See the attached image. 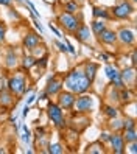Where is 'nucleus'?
Masks as SVG:
<instances>
[{
  "mask_svg": "<svg viewBox=\"0 0 137 154\" xmlns=\"http://www.w3.org/2000/svg\"><path fill=\"white\" fill-rule=\"evenodd\" d=\"M120 78H122V81L125 83V86H129V84L132 86L135 83V70H134V67L122 70L120 72Z\"/></svg>",
  "mask_w": 137,
  "mask_h": 154,
  "instance_id": "nucleus-18",
  "label": "nucleus"
},
{
  "mask_svg": "<svg viewBox=\"0 0 137 154\" xmlns=\"http://www.w3.org/2000/svg\"><path fill=\"white\" fill-rule=\"evenodd\" d=\"M109 128H111L114 132H118L122 131V120L115 117V119H111V123H109Z\"/></svg>",
  "mask_w": 137,
  "mask_h": 154,
  "instance_id": "nucleus-27",
  "label": "nucleus"
},
{
  "mask_svg": "<svg viewBox=\"0 0 137 154\" xmlns=\"http://www.w3.org/2000/svg\"><path fill=\"white\" fill-rule=\"evenodd\" d=\"M92 16H94V19H101V20L112 19L111 13H109L106 8H101V6H94L92 8Z\"/></svg>",
  "mask_w": 137,
  "mask_h": 154,
  "instance_id": "nucleus-19",
  "label": "nucleus"
},
{
  "mask_svg": "<svg viewBox=\"0 0 137 154\" xmlns=\"http://www.w3.org/2000/svg\"><path fill=\"white\" fill-rule=\"evenodd\" d=\"M36 98H38V97H36L34 94H31V95L28 97V100H26V104H33V103L36 101Z\"/></svg>",
  "mask_w": 137,
  "mask_h": 154,
  "instance_id": "nucleus-39",
  "label": "nucleus"
},
{
  "mask_svg": "<svg viewBox=\"0 0 137 154\" xmlns=\"http://www.w3.org/2000/svg\"><path fill=\"white\" fill-rule=\"evenodd\" d=\"M6 89L14 95V97H22L26 94V78L25 75L20 73H16L13 76L8 78V83H6Z\"/></svg>",
  "mask_w": 137,
  "mask_h": 154,
  "instance_id": "nucleus-2",
  "label": "nucleus"
},
{
  "mask_svg": "<svg viewBox=\"0 0 137 154\" xmlns=\"http://www.w3.org/2000/svg\"><path fill=\"white\" fill-rule=\"evenodd\" d=\"M41 41H42V36H39L38 33H34V31H30V33H26V34L23 36L22 45H23V48H25V50L34 51V48H38V47H39Z\"/></svg>",
  "mask_w": 137,
  "mask_h": 154,
  "instance_id": "nucleus-11",
  "label": "nucleus"
},
{
  "mask_svg": "<svg viewBox=\"0 0 137 154\" xmlns=\"http://www.w3.org/2000/svg\"><path fill=\"white\" fill-rule=\"evenodd\" d=\"M14 0H0V6H11Z\"/></svg>",
  "mask_w": 137,
  "mask_h": 154,
  "instance_id": "nucleus-37",
  "label": "nucleus"
},
{
  "mask_svg": "<svg viewBox=\"0 0 137 154\" xmlns=\"http://www.w3.org/2000/svg\"><path fill=\"white\" fill-rule=\"evenodd\" d=\"M104 28H106V22L101 20V19H94L92 22H90V31H92V34H95V36H98Z\"/></svg>",
  "mask_w": 137,
  "mask_h": 154,
  "instance_id": "nucleus-20",
  "label": "nucleus"
},
{
  "mask_svg": "<svg viewBox=\"0 0 137 154\" xmlns=\"http://www.w3.org/2000/svg\"><path fill=\"white\" fill-rule=\"evenodd\" d=\"M64 42H66V47H67V51L70 53V55H73V56H76V50H75V47L72 45V42H69L66 38H64Z\"/></svg>",
  "mask_w": 137,
  "mask_h": 154,
  "instance_id": "nucleus-32",
  "label": "nucleus"
},
{
  "mask_svg": "<svg viewBox=\"0 0 137 154\" xmlns=\"http://www.w3.org/2000/svg\"><path fill=\"white\" fill-rule=\"evenodd\" d=\"M19 55L14 47H8L6 53H5V58H3V64L8 70H14L17 66H19Z\"/></svg>",
  "mask_w": 137,
  "mask_h": 154,
  "instance_id": "nucleus-12",
  "label": "nucleus"
},
{
  "mask_svg": "<svg viewBox=\"0 0 137 154\" xmlns=\"http://www.w3.org/2000/svg\"><path fill=\"white\" fill-rule=\"evenodd\" d=\"M64 151H66V148H64V145L59 143V142L50 143L48 145V149H47V152H50V154H62Z\"/></svg>",
  "mask_w": 137,
  "mask_h": 154,
  "instance_id": "nucleus-24",
  "label": "nucleus"
},
{
  "mask_svg": "<svg viewBox=\"0 0 137 154\" xmlns=\"http://www.w3.org/2000/svg\"><path fill=\"white\" fill-rule=\"evenodd\" d=\"M132 13H134V3H131L129 0H123V2L112 6V10H111V16L118 19V20L129 19V16Z\"/></svg>",
  "mask_w": 137,
  "mask_h": 154,
  "instance_id": "nucleus-4",
  "label": "nucleus"
},
{
  "mask_svg": "<svg viewBox=\"0 0 137 154\" xmlns=\"http://www.w3.org/2000/svg\"><path fill=\"white\" fill-rule=\"evenodd\" d=\"M75 98L76 95L70 90H61L58 94V106L61 107L62 111H72L75 104Z\"/></svg>",
  "mask_w": 137,
  "mask_h": 154,
  "instance_id": "nucleus-7",
  "label": "nucleus"
},
{
  "mask_svg": "<svg viewBox=\"0 0 137 154\" xmlns=\"http://www.w3.org/2000/svg\"><path fill=\"white\" fill-rule=\"evenodd\" d=\"M62 10L64 13H69V14H75L79 11V5L76 3V0H66L62 3Z\"/></svg>",
  "mask_w": 137,
  "mask_h": 154,
  "instance_id": "nucleus-21",
  "label": "nucleus"
},
{
  "mask_svg": "<svg viewBox=\"0 0 137 154\" xmlns=\"http://www.w3.org/2000/svg\"><path fill=\"white\" fill-rule=\"evenodd\" d=\"M109 139H111V134H109V132H101L100 142H101V143H109Z\"/></svg>",
  "mask_w": 137,
  "mask_h": 154,
  "instance_id": "nucleus-35",
  "label": "nucleus"
},
{
  "mask_svg": "<svg viewBox=\"0 0 137 154\" xmlns=\"http://www.w3.org/2000/svg\"><path fill=\"white\" fill-rule=\"evenodd\" d=\"M62 87H64L62 78H59L56 73H54V75H51V76L48 78L47 84H45V90H44V92L47 94L48 97H54V95H58V94L61 92Z\"/></svg>",
  "mask_w": 137,
  "mask_h": 154,
  "instance_id": "nucleus-8",
  "label": "nucleus"
},
{
  "mask_svg": "<svg viewBox=\"0 0 137 154\" xmlns=\"http://www.w3.org/2000/svg\"><path fill=\"white\" fill-rule=\"evenodd\" d=\"M117 33V42H120L122 45H126V47H131V45H134L135 42V33L128 28V26H122Z\"/></svg>",
  "mask_w": 137,
  "mask_h": 154,
  "instance_id": "nucleus-10",
  "label": "nucleus"
},
{
  "mask_svg": "<svg viewBox=\"0 0 137 154\" xmlns=\"http://www.w3.org/2000/svg\"><path fill=\"white\" fill-rule=\"evenodd\" d=\"M48 28H50V31H51L54 36H56V38H62V33H61V31H59V30H58L56 26H54V25L51 23V22L48 23Z\"/></svg>",
  "mask_w": 137,
  "mask_h": 154,
  "instance_id": "nucleus-33",
  "label": "nucleus"
},
{
  "mask_svg": "<svg viewBox=\"0 0 137 154\" xmlns=\"http://www.w3.org/2000/svg\"><path fill=\"white\" fill-rule=\"evenodd\" d=\"M53 44L58 47V50H59V51H62V53H67V47H66V44H62L61 41H53Z\"/></svg>",
  "mask_w": 137,
  "mask_h": 154,
  "instance_id": "nucleus-34",
  "label": "nucleus"
},
{
  "mask_svg": "<svg viewBox=\"0 0 137 154\" xmlns=\"http://www.w3.org/2000/svg\"><path fill=\"white\" fill-rule=\"evenodd\" d=\"M73 38L79 42H83V44H89L90 39H92V31H90L89 28V25L86 23H79V26L75 30L73 33Z\"/></svg>",
  "mask_w": 137,
  "mask_h": 154,
  "instance_id": "nucleus-14",
  "label": "nucleus"
},
{
  "mask_svg": "<svg viewBox=\"0 0 137 154\" xmlns=\"http://www.w3.org/2000/svg\"><path fill=\"white\" fill-rule=\"evenodd\" d=\"M135 62H137V56H135V50H132V53H131V64H132V67H135Z\"/></svg>",
  "mask_w": 137,
  "mask_h": 154,
  "instance_id": "nucleus-38",
  "label": "nucleus"
},
{
  "mask_svg": "<svg viewBox=\"0 0 137 154\" xmlns=\"http://www.w3.org/2000/svg\"><path fill=\"white\" fill-rule=\"evenodd\" d=\"M13 104H14V95L6 87H2L0 89V106L6 109V107H11Z\"/></svg>",
  "mask_w": 137,
  "mask_h": 154,
  "instance_id": "nucleus-16",
  "label": "nucleus"
},
{
  "mask_svg": "<svg viewBox=\"0 0 137 154\" xmlns=\"http://www.w3.org/2000/svg\"><path fill=\"white\" fill-rule=\"evenodd\" d=\"M62 81H64V87L70 90V92H73L75 95L86 94L92 87V81L84 75L81 67H75L70 72H67L66 78H62Z\"/></svg>",
  "mask_w": 137,
  "mask_h": 154,
  "instance_id": "nucleus-1",
  "label": "nucleus"
},
{
  "mask_svg": "<svg viewBox=\"0 0 137 154\" xmlns=\"http://www.w3.org/2000/svg\"><path fill=\"white\" fill-rule=\"evenodd\" d=\"M97 38H98L100 42L104 44V45H114V44H117V33L114 30H111V28H107V26L97 36Z\"/></svg>",
  "mask_w": 137,
  "mask_h": 154,
  "instance_id": "nucleus-15",
  "label": "nucleus"
},
{
  "mask_svg": "<svg viewBox=\"0 0 137 154\" xmlns=\"http://www.w3.org/2000/svg\"><path fill=\"white\" fill-rule=\"evenodd\" d=\"M87 152H97V154H100V152H104V149H103V143L101 142H95V143H92V145H89L87 146Z\"/></svg>",
  "mask_w": 137,
  "mask_h": 154,
  "instance_id": "nucleus-25",
  "label": "nucleus"
},
{
  "mask_svg": "<svg viewBox=\"0 0 137 154\" xmlns=\"http://www.w3.org/2000/svg\"><path fill=\"white\" fill-rule=\"evenodd\" d=\"M20 64H22V69L23 70H30V69L36 67V58L33 55H25L20 59Z\"/></svg>",
  "mask_w": 137,
  "mask_h": 154,
  "instance_id": "nucleus-22",
  "label": "nucleus"
},
{
  "mask_svg": "<svg viewBox=\"0 0 137 154\" xmlns=\"http://www.w3.org/2000/svg\"><path fill=\"white\" fill-rule=\"evenodd\" d=\"M129 145H131V146H129V148H131V149H129V152L135 154V152H137V142H132V143H129Z\"/></svg>",
  "mask_w": 137,
  "mask_h": 154,
  "instance_id": "nucleus-40",
  "label": "nucleus"
},
{
  "mask_svg": "<svg viewBox=\"0 0 137 154\" xmlns=\"http://www.w3.org/2000/svg\"><path fill=\"white\" fill-rule=\"evenodd\" d=\"M5 36H6V26L3 22H0V44L5 42Z\"/></svg>",
  "mask_w": 137,
  "mask_h": 154,
  "instance_id": "nucleus-31",
  "label": "nucleus"
},
{
  "mask_svg": "<svg viewBox=\"0 0 137 154\" xmlns=\"http://www.w3.org/2000/svg\"><path fill=\"white\" fill-rule=\"evenodd\" d=\"M28 112H30V104H25V107H23V112H22V115H23V117H26V115H28Z\"/></svg>",
  "mask_w": 137,
  "mask_h": 154,
  "instance_id": "nucleus-41",
  "label": "nucleus"
},
{
  "mask_svg": "<svg viewBox=\"0 0 137 154\" xmlns=\"http://www.w3.org/2000/svg\"><path fill=\"white\" fill-rule=\"evenodd\" d=\"M129 2H131V3H135V0H129Z\"/></svg>",
  "mask_w": 137,
  "mask_h": 154,
  "instance_id": "nucleus-43",
  "label": "nucleus"
},
{
  "mask_svg": "<svg viewBox=\"0 0 137 154\" xmlns=\"http://www.w3.org/2000/svg\"><path fill=\"white\" fill-rule=\"evenodd\" d=\"M73 109L78 114H87L94 109V98L92 95H87L86 94H79L75 98V104H73Z\"/></svg>",
  "mask_w": 137,
  "mask_h": 154,
  "instance_id": "nucleus-5",
  "label": "nucleus"
},
{
  "mask_svg": "<svg viewBox=\"0 0 137 154\" xmlns=\"http://www.w3.org/2000/svg\"><path fill=\"white\" fill-rule=\"evenodd\" d=\"M34 134H36V137H44V135H45V128H42V126H41V128H36V131H34Z\"/></svg>",
  "mask_w": 137,
  "mask_h": 154,
  "instance_id": "nucleus-36",
  "label": "nucleus"
},
{
  "mask_svg": "<svg viewBox=\"0 0 137 154\" xmlns=\"http://www.w3.org/2000/svg\"><path fill=\"white\" fill-rule=\"evenodd\" d=\"M109 145H111V149L114 154H123L125 152V140L122 137V134L118 132H112L111 139H109Z\"/></svg>",
  "mask_w": 137,
  "mask_h": 154,
  "instance_id": "nucleus-13",
  "label": "nucleus"
},
{
  "mask_svg": "<svg viewBox=\"0 0 137 154\" xmlns=\"http://www.w3.org/2000/svg\"><path fill=\"white\" fill-rule=\"evenodd\" d=\"M104 73H106L107 79L111 81V84H112L114 87H117V89H123V87H126L125 83L122 81V78H120V70H118L117 67H114V66H111L109 62L104 66Z\"/></svg>",
  "mask_w": 137,
  "mask_h": 154,
  "instance_id": "nucleus-9",
  "label": "nucleus"
},
{
  "mask_svg": "<svg viewBox=\"0 0 137 154\" xmlns=\"http://www.w3.org/2000/svg\"><path fill=\"white\" fill-rule=\"evenodd\" d=\"M118 95H120V100H123V101H126V103L131 100V94H129V90H126L125 87L118 90Z\"/></svg>",
  "mask_w": 137,
  "mask_h": 154,
  "instance_id": "nucleus-30",
  "label": "nucleus"
},
{
  "mask_svg": "<svg viewBox=\"0 0 137 154\" xmlns=\"http://www.w3.org/2000/svg\"><path fill=\"white\" fill-rule=\"evenodd\" d=\"M104 115L107 119H115V117H118V109L115 106H106L104 107Z\"/></svg>",
  "mask_w": 137,
  "mask_h": 154,
  "instance_id": "nucleus-26",
  "label": "nucleus"
},
{
  "mask_svg": "<svg viewBox=\"0 0 137 154\" xmlns=\"http://www.w3.org/2000/svg\"><path fill=\"white\" fill-rule=\"evenodd\" d=\"M122 137H123L125 143H132V142H137V132H135V128L123 129Z\"/></svg>",
  "mask_w": 137,
  "mask_h": 154,
  "instance_id": "nucleus-23",
  "label": "nucleus"
},
{
  "mask_svg": "<svg viewBox=\"0 0 137 154\" xmlns=\"http://www.w3.org/2000/svg\"><path fill=\"white\" fill-rule=\"evenodd\" d=\"M47 115H48V119L51 120V123L56 126L58 129L66 128L67 120H66V117H64V111L58 106V103H53V101L47 103Z\"/></svg>",
  "mask_w": 137,
  "mask_h": 154,
  "instance_id": "nucleus-3",
  "label": "nucleus"
},
{
  "mask_svg": "<svg viewBox=\"0 0 137 154\" xmlns=\"http://www.w3.org/2000/svg\"><path fill=\"white\" fill-rule=\"evenodd\" d=\"M98 69H100V66L97 64V62L87 61L86 64H84V67H83V72H84V75H86L90 81H94L95 76H97V73H98Z\"/></svg>",
  "mask_w": 137,
  "mask_h": 154,
  "instance_id": "nucleus-17",
  "label": "nucleus"
},
{
  "mask_svg": "<svg viewBox=\"0 0 137 154\" xmlns=\"http://www.w3.org/2000/svg\"><path fill=\"white\" fill-rule=\"evenodd\" d=\"M129 128H135V122L132 119H125L122 120V131L123 129H129Z\"/></svg>",
  "mask_w": 137,
  "mask_h": 154,
  "instance_id": "nucleus-29",
  "label": "nucleus"
},
{
  "mask_svg": "<svg viewBox=\"0 0 137 154\" xmlns=\"http://www.w3.org/2000/svg\"><path fill=\"white\" fill-rule=\"evenodd\" d=\"M22 142L25 145H30L31 143V132L28 131V128L26 126H23V134H22Z\"/></svg>",
  "mask_w": 137,
  "mask_h": 154,
  "instance_id": "nucleus-28",
  "label": "nucleus"
},
{
  "mask_svg": "<svg viewBox=\"0 0 137 154\" xmlns=\"http://www.w3.org/2000/svg\"><path fill=\"white\" fill-rule=\"evenodd\" d=\"M101 59H103V62H106V64L109 62V56L106 55V53H101Z\"/></svg>",
  "mask_w": 137,
  "mask_h": 154,
  "instance_id": "nucleus-42",
  "label": "nucleus"
},
{
  "mask_svg": "<svg viewBox=\"0 0 137 154\" xmlns=\"http://www.w3.org/2000/svg\"><path fill=\"white\" fill-rule=\"evenodd\" d=\"M58 22H59V25L62 26L64 30L72 33V34L75 33V30L78 28L79 23H81V20L78 19L75 14H69V13H64V11L58 16Z\"/></svg>",
  "mask_w": 137,
  "mask_h": 154,
  "instance_id": "nucleus-6",
  "label": "nucleus"
}]
</instances>
